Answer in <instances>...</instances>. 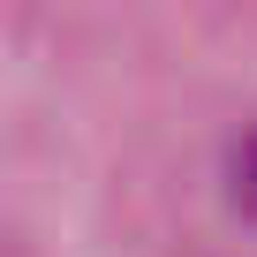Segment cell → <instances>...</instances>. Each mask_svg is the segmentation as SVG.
Masks as SVG:
<instances>
[{
	"label": "cell",
	"instance_id": "1",
	"mask_svg": "<svg viewBox=\"0 0 257 257\" xmlns=\"http://www.w3.org/2000/svg\"><path fill=\"white\" fill-rule=\"evenodd\" d=\"M227 189H234V204L257 219V128L234 144V159H227Z\"/></svg>",
	"mask_w": 257,
	"mask_h": 257
}]
</instances>
